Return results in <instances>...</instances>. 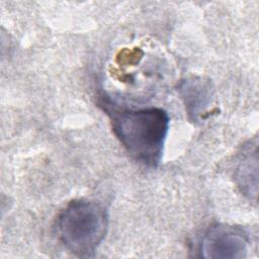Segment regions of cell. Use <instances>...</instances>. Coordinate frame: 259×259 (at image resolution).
Masks as SVG:
<instances>
[{"mask_svg":"<svg viewBox=\"0 0 259 259\" xmlns=\"http://www.w3.org/2000/svg\"><path fill=\"white\" fill-rule=\"evenodd\" d=\"M100 104L110 118L115 137L131 157L145 166H158L169 130L168 113L159 107L120 108L105 97Z\"/></svg>","mask_w":259,"mask_h":259,"instance_id":"6da1fadb","label":"cell"},{"mask_svg":"<svg viewBox=\"0 0 259 259\" xmlns=\"http://www.w3.org/2000/svg\"><path fill=\"white\" fill-rule=\"evenodd\" d=\"M108 215L99 203L88 199L71 201L59 214V239L78 257H92L106 236Z\"/></svg>","mask_w":259,"mask_h":259,"instance_id":"7a4b0ae2","label":"cell"},{"mask_svg":"<svg viewBox=\"0 0 259 259\" xmlns=\"http://www.w3.org/2000/svg\"><path fill=\"white\" fill-rule=\"evenodd\" d=\"M249 239L239 227L215 225L203 235L200 256L207 259H241L247 256Z\"/></svg>","mask_w":259,"mask_h":259,"instance_id":"3957f363","label":"cell"},{"mask_svg":"<svg viewBox=\"0 0 259 259\" xmlns=\"http://www.w3.org/2000/svg\"><path fill=\"white\" fill-rule=\"evenodd\" d=\"M178 92L190 120L193 122L201 121L211 103L213 94L209 80L202 77L187 78L180 83Z\"/></svg>","mask_w":259,"mask_h":259,"instance_id":"277c9868","label":"cell"},{"mask_svg":"<svg viewBox=\"0 0 259 259\" xmlns=\"http://www.w3.org/2000/svg\"><path fill=\"white\" fill-rule=\"evenodd\" d=\"M235 182L240 191L250 200L257 201L258 193V150L257 145L247 146L235 168Z\"/></svg>","mask_w":259,"mask_h":259,"instance_id":"5b68a950","label":"cell"}]
</instances>
